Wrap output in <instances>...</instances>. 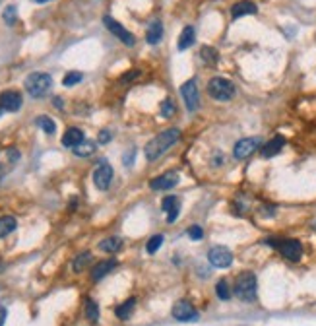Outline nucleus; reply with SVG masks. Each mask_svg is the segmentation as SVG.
I'll list each match as a JSON object with an SVG mask.
<instances>
[{"mask_svg":"<svg viewBox=\"0 0 316 326\" xmlns=\"http://www.w3.org/2000/svg\"><path fill=\"white\" fill-rule=\"evenodd\" d=\"M194 39H196V31H194L192 26H186L183 29V33L179 37V51H186L188 47L194 45Z\"/></svg>","mask_w":316,"mask_h":326,"instance_id":"obj_19","label":"nucleus"},{"mask_svg":"<svg viewBox=\"0 0 316 326\" xmlns=\"http://www.w3.org/2000/svg\"><path fill=\"white\" fill-rule=\"evenodd\" d=\"M91 258H93V256H91V253H82V255H80L78 258L74 260V264H72L74 272H78V274L84 272V270L88 268L89 262H91Z\"/></svg>","mask_w":316,"mask_h":326,"instance_id":"obj_24","label":"nucleus"},{"mask_svg":"<svg viewBox=\"0 0 316 326\" xmlns=\"http://www.w3.org/2000/svg\"><path fill=\"white\" fill-rule=\"evenodd\" d=\"M114 266H116V260H103V262H99V264L93 266V270H91V278L93 280H101L103 276H107V274L113 270Z\"/></svg>","mask_w":316,"mask_h":326,"instance_id":"obj_20","label":"nucleus"},{"mask_svg":"<svg viewBox=\"0 0 316 326\" xmlns=\"http://www.w3.org/2000/svg\"><path fill=\"white\" fill-rule=\"evenodd\" d=\"M200 54H202V61L206 62V64H215L218 62V51L215 49H211V47H202V51H200Z\"/></svg>","mask_w":316,"mask_h":326,"instance_id":"obj_27","label":"nucleus"},{"mask_svg":"<svg viewBox=\"0 0 316 326\" xmlns=\"http://www.w3.org/2000/svg\"><path fill=\"white\" fill-rule=\"evenodd\" d=\"M109 140H111V134L107 132V130H101V132H99V142H101V144H107Z\"/></svg>","mask_w":316,"mask_h":326,"instance_id":"obj_36","label":"nucleus"},{"mask_svg":"<svg viewBox=\"0 0 316 326\" xmlns=\"http://www.w3.org/2000/svg\"><path fill=\"white\" fill-rule=\"evenodd\" d=\"M256 12H258V6L252 0H241L237 4H233L231 16H233V20H237L241 16H248V14H256Z\"/></svg>","mask_w":316,"mask_h":326,"instance_id":"obj_14","label":"nucleus"},{"mask_svg":"<svg viewBox=\"0 0 316 326\" xmlns=\"http://www.w3.org/2000/svg\"><path fill=\"white\" fill-rule=\"evenodd\" d=\"M2 18H4V22H6L8 26H14V24H16V6H8V8L4 10Z\"/></svg>","mask_w":316,"mask_h":326,"instance_id":"obj_33","label":"nucleus"},{"mask_svg":"<svg viewBox=\"0 0 316 326\" xmlns=\"http://www.w3.org/2000/svg\"><path fill=\"white\" fill-rule=\"evenodd\" d=\"M173 317L179 320V322H196L198 320V311L188 303V301H176L173 305Z\"/></svg>","mask_w":316,"mask_h":326,"instance_id":"obj_8","label":"nucleus"},{"mask_svg":"<svg viewBox=\"0 0 316 326\" xmlns=\"http://www.w3.org/2000/svg\"><path fill=\"white\" fill-rule=\"evenodd\" d=\"M35 2H39V4H45V2H51V0H35Z\"/></svg>","mask_w":316,"mask_h":326,"instance_id":"obj_40","label":"nucleus"},{"mask_svg":"<svg viewBox=\"0 0 316 326\" xmlns=\"http://www.w3.org/2000/svg\"><path fill=\"white\" fill-rule=\"evenodd\" d=\"M312 227H314V229H316V221H314V223H312Z\"/></svg>","mask_w":316,"mask_h":326,"instance_id":"obj_41","label":"nucleus"},{"mask_svg":"<svg viewBox=\"0 0 316 326\" xmlns=\"http://www.w3.org/2000/svg\"><path fill=\"white\" fill-rule=\"evenodd\" d=\"M161 243H163V235H153V237L148 241L146 251H148V253H155V251L161 247Z\"/></svg>","mask_w":316,"mask_h":326,"instance_id":"obj_32","label":"nucleus"},{"mask_svg":"<svg viewBox=\"0 0 316 326\" xmlns=\"http://www.w3.org/2000/svg\"><path fill=\"white\" fill-rule=\"evenodd\" d=\"M181 95L185 99V105L188 111H196L200 107V93H198L196 80H188L181 86Z\"/></svg>","mask_w":316,"mask_h":326,"instance_id":"obj_7","label":"nucleus"},{"mask_svg":"<svg viewBox=\"0 0 316 326\" xmlns=\"http://www.w3.org/2000/svg\"><path fill=\"white\" fill-rule=\"evenodd\" d=\"M208 93H210L215 101H229L235 95V86L233 82H229L227 78H211L208 84Z\"/></svg>","mask_w":316,"mask_h":326,"instance_id":"obj_5","label":"nucleus"},{"mask_svg":"<svg viewBox=\"0 0 316 326\" xmlns=\"http://www.w3.org/2000/svg\"><path fill=\"white\" fill-rule=\"evenodd\" d=\"M161 39H163V24L159 20H155V22L149 24L148 33H146V41L149 45H157Z\"/></svg>","mask_w":316,"mask_h":326,"instance_id":"obj_17","label":"nucleus"},{"mask_svg":"<svg viewBox=\"0 0 316 326\" xmlns=\"http://www.w3.org/2000/svg\"><path fill=\"white\" fill-rule=\"evenodd\" d=\"M283 146H285V138H283V136H275V138H272L268 144H264L262 156L264 158H273V156L280 154Z\"/></svg>","mask_w":316,"mask_h":326,"instance_id":"obj_16","label":"nucleus"},{"mask_svg":"<svg viewBox=\"0 0 316 326\" xmlns=\"http://www.w3.org/2000/svg\"><path fill=\"white\" fill-rule=\"evenodd\" d=\"M188 235H190V239H194V241H200V239L204 237V231L200 225H192V227L188 229Z\"/></svg>","mask_w":316,"mask_h":326,"instance_id":"obj_34","label":"nucleus"},{"mask_svg":"<svg viewBox=\"0 0 316 326\" xmlns=\"http://www.w3.org/2000/svg\"><path fill=\"white\" fill-rule=\"evenodd\" d=\"M256 148H260V138H243L235 144L233 156L237 159H246L248 156H252Z\"/></svg>","mask_w":316,"mask_h":326,"instance_id":"obj_11","label":"nucleus"},{"mask_svg":"<svg viewBox=\"0 0 316 326\" xmlns=\"http://www.w3.org/2000/svg\"><path fill=\"white\" fill-rule=\"evenodd\" d=\"M179 138H181V130H179V128H169V130L159 132L153 140L148 142V146H146V158H148L149 161L157 159L159 156H163L173 144H176Z\"/></svg>","mask_w":316,"mask_h":326,"instance_id":"obj_1","label":"nucleus"},{"mask_svg":"<svg viewBox=\"0 0 316 326\" xmlns=\"http://www.w3.org/2000/svg\"><path fill=\"white\" fill-rule=\"evenodd\" d=\"M84 80L82 76V72H68L64 78H62V86H66V88H72V86H76Z\"/></svg>","mask_w":316,"mask_h":326,"instance_id":"obj_28","label":"nucleus"},{"mask_svg":"<svg viewBox=\"0 0 316 326\" xmlns=\"http://www.w3.org/2000/svg\"><path fill=\"white\" fill-rule=\"evenodd\" d=\"M37 124H39V126H41V128H43L47 134H54V132H56V124H54V121H51L49 117H45V115L39 117V119H37Z\"/></svg>","mask_w":316,"mask_h":326,"instance_id":"obj_29","label":"nucleus"},{"mask_svg":"<svg viewBox=\"0 0 316 326\" xmlns=\"http://www.w3.org/2000/svg\"><path fill=\"white\" fill-rule=\"evenodd\" d=\"M140 76V70H132V72H128L126 76H123V82H128V80H136Z\"/></svg>","mask_w":316,"mask_h":326,"instance_id":"obj_35","label":"nucleus"},{"mask_svg":"<svg viewBox=\"0 0 316 326\" xmlns=\"http://www.w3.org/2000/svg\"><path fill=\"white\" fill-rule=\"evenodd\" d=\"M26 89L27 93L31 97H41L45 95L51 86H53V78L49 76V74H45V72H33V74H29L26 78Z\"/></svg>","mask_w":316,"mask_h":326,"instance_id":"obj_3","label":"nucleus"},{"mask_svg":"<svg viewBox=\"0 0 316 326\" xmlns=\"http://www.w3.org/2000/svg\"><path fill=\"white\" fill-rule=\"evenodd\" d=\"M233 293L237 295L241 301H254L256 299V276L252 272H243L237 276L235 280V287Z\"/></svg>","mask_w":316,"mask_h":326,"instance_id":"obj_2","label":"nucleus"},{"mask_svg":"<svg viewBox=\"0 0 316 326\" xmlns=\"http://www.w3.org/2000/svg\"><path fill=\"white\" fill-rule=\"evenodd\" d=\"M163 212H167L169 214V221H175L176 216H179V212H181V202H179V198L176 196H167V198H163Z\"/></svg>","mask_w":316,"mask_h":326,"instance_id":"obj_18","label":"nucleus"},{"mask_svg":"<svg viewBox=\"0 0 316 326\" xmlns=\"http://www.w3.org/2000/svg\"><path fill=\"white\" fill-rule=\"evenodd\" d=\"M4 173H6V169H4V165H0V179L4 177Z\"/></svg>","mask_w":316,"mask_h":326,"instance_id":"obj_39","label":"nucleus"},{"mask_svg":"<svg viewBox=\"0 0 316 326\" xmlns=\"http://www.w3.org/2000/svg\"><path fill=\"white\" fill-rule=\"evenodd\" d=\"M84 142V132L80 130V128H68L64 136H62V146H66V148H76Z\"/></svg>","mask_w":316,"mask_h":326,"instance_id":"obj_15","label":"nucleus"},{"mask_svg":"<svg viewBox=\"0 0 316 326\" xmlns=\"http://www.w3.org/2000/svg\"><path fill=\"white\" fill-rule=\"evenodd\" d=\"M103 24H105V27L113 33L114 37H118L121 41H123L126 47H134V43H136V39H134V35H132L130 31L126 29V27L123 26V24H118L116 20H113L111 16H103Z\"/></svg>","mask_w":316,"mask_h":326,"instance_id":"obj_6","label":"nucleus"},{"mask_svg":"<svg viewBox=\"0 0 316 326\" xmlns=\"http://www.w3.org/2000/svg\"><path fill=\"white\" fill-rule=\"evenodd\" d=\"M86 317H88V320L91 324H95L97 320H99V307H97L95 301L91 299L86 301Z\"/></svg>","mask_w":316,"mask_h":326,"instance_id":"obj_26","label":"nucleus"},{"mask_svg":"<svg viewBox=\"0 0 316 326\" xmlns=\"http://www.w3.org/2000/svg\"><path fill=\"white\" fill-rule=\"evenodd\" d=\"M175 111H176V107L175 103H173V99H165L163 103H161V115L165 117V119H171V117L175 115Z\"/></svg>","mask_w":316,"mask_h":326,"instance_id":"obj_31","label":"nucleus"},{"mask_svg":"<svg viewBox=\"0 0 316 326\" xmlns=\"http://www.w3.org/2000/svg\"><path fill=\"white\" fill-rule=\"evenodd\" d=\"M215 293H218V297L223 301H227L231 297V290H229V283L227 280H220L218 285H215Z\"/></svg>","mask_w":316,"mask_h":326,"instance_id":"obj_30","label":"nucleus"},{"mask_svg":"<svg viewBox=\"0 0 316 326\" xmlns=\"http://www.w3.org/2000/svg\"><path fill=\"white\" fill-rule=\"evenodd\" d=\"M121 247H123V241H121L118 237L105 239V241L99 245V248H101V251H105V253H116Z\"/></svg>","mask_w":316,"mask_h":326,"instance_id":"obj_25","label":"nucleus"},{"mask_svg":"<svg viewBox=\"0 0 316 326\" xmlns=\"http://www.w3.org/2000/svg\"><path fill=\"white\" fill-rule=\"evenodd\" d=\"M134 158H136V150H130L128 154H126V156H124V163H126V165H130L132 159H134Z\"/></svg>","mask_w":316,"mask_h":326,"instance_id":"obj_37","label":"nucleus"},{"mask_svg":"<svg viewBox=\"0 0 316 326\" xmlns=\"http://www.w3.org/2000/svg\"><path fill=\"white\" fill-rule=\"evenodd\" d=\"M208 260L215 268H229L233 264V253L227 247H211L208 253Z\"/></svg>","mask_w":316,"mask_h":326,"instance_id":"obj_9","label":"nucleus"},{"mask_svg":"<svg viewBox=\"0 0 316 326\" xmlns=\"http://www.w3.org/2000/svg\"><path fill=\"white\" fill-rule=\"evenodd\" d=\"M268 245L278 248L281 255L285 256L287 260H291V262H299L301 256H303V245L299 243L297 239H280V241L270 239Z\"/></svg>","mask_w":316,"mask_h":326,"instance_id":"obj_4","label":"nucleus"},{"mask_svg":"<svg viewBox=\"0 0 316 326\" xmlns=\"http://www.w3.org/2000/svg\"><path fill=\"white\" fill-rule=\"evenodd\" d=\"M134 307H136V299L124 301L121 307H116L114 315H116L118 318H123V320H128V318H130V313L134 311Z\"/></svg>","mask_w":316,"mask_h":326,"instance_id":"obj_22","label":"nucleus"},{"mask_svg":"<svg viewBox=\"0 0 316 326\" xmlns=\"http://www.w3.org/2000/svg\"><path fill=\"white\" fill-rule=\"evenodd\" d=\"M6 315H8V313H6V309L0 307V326H4V322H6Z\"/></svg>","mask_w":316,"mask_h":326,"instance_id":"obj_38","label":"nucleus"},{"mask_svg":"<svg viewBox=\"0 0 316 326\" xmlns=\"http://www.w3.org/2000/svg\"><path fill=\"white\" fill-rule=\"evenodd\" d=\"M176 185H179V173L169 171L165 175L155 177V179L149 183V188H153V190H169V188H173V186Z\"/></svg>","mask_w":316,"mask_h":326,"instance_id":"obj_13","label":"nucleus"},{"mask_svg":"<svg viewBox=\"0 0 316 326\" xmlns=\"http://www.w3.org/2000/svg\"><path fill=\"white\" fill-rule=\"evenodd\" d=\"M22 107V95L14 89L2 91L0 93V111H8V113H16Z\"/></svg>","mask_w":316,"mask_h":326,"instance_id":"obj_12","label":"nucleus"},{"mask_svg":"<svg viewBox=\"0 0 316 326\" xmlns=\"http://www.w3.org/2000/svg\"><path fill=\"white\" fill-rule=\"evenodd\" d=\"M16 225H18L16 218H12V216H2V218H0V239L10 235L12 231L16 229Z\"/></svg>","mask_w":316,"mask_h":326,"instance_id":"obj_21","label":"nucleus"},{"mask_svg":"<svg viewBox=\"0 0 316 326\" xmlns=\"http://www.w3.org/2000/svg\"><path fill=\"white\" fill-rule=\"evenodd\" d=\"M111 181H113V167L107 161H101L93 171V185L99 190H107L111 186Z\"/></svg>","mask_w":316,"mask_h":326,"instance_id":"obj_10","label":"nucleus"},{"mask_svg":"<svg viewBox=\"0 0 316 326\" xmlns=\"http://www.w3.org/2000/svg\"><path fill=\"white\" fill-rule=\"evenodd\" d=\"M72 150H74V154H76V156H80V158H88V156H91V154H95V144H93V142H82V144H80V146H76V148H72Z\"/></svg>","mask_w":316,"mask_h":326,"instance_id":"obj_23","label":"nucleus"}]
</instances>
